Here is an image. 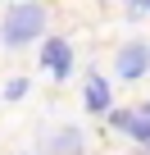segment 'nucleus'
<instances>
[{"mask_svg": "<svg viewBox=\"0 0 150 155\" xmlns=\"http://www.w3.org/2000/svg\"><path fill=\"white\" fill-rule=\"evenodd\" d=\"M50 23V9L37 5V0H14V5L0 14V46L5 50H23L27 41H46Z\"/></svg>", "mask_w": 150, "mask_h": 155, "instance_id": "1", "label": "nucleus"}, {"mask_svg": "<svg viewBox=\"0 0 150 155\" xmlns=\"http://www.w3.org/2000/svg\"><path fill=\"white\" fill-rule=\"evenodd\" d=\"M150 73V41L145 37H132L114 50V78L118 82H136V78Z\"/></svg>", "mask_w": 150, "mask_h": 155, "instance_id": "2", "label": "nucleus"}, {"mask_svg": "<svg viewBox=\"0 0 150 155\" xmlns=\"http://www.w3.org/2000/svg\"><path fill=\"white\" fill-rule=\"evenodd\" d=\"M105 123H109L114 132H123L127 141H136V146L150 150V114H145V105H123V110H114Z\"/></svg>", "mask_w": 150, "mask_h": 155, "instance_id": "3", "label": "nucleus"}, {"mask_svg": "<svg viewBox=\"0 0 150 155\" xmlns=\"http://www.w3.org/2000/svg\"><path fill=\"white\" fill-rule=\"evenodd\" d=\"M73 59H78V55H73V41L68 37H46L41 41V68L55 78V82H68V78H73Z\"/></svg>", "mask_w": 150, "mask_h": 155, "instance_id": "4", "label": "nucleus"}, {"mask_svg": "<svg viewBox=\"0 0 150 155\" xmlns=\"http://www.w3.org/2000/svg\"><path fill=\"white\" fill-rule=\"evenodd\" d=\"M82 105H87L91 114H105V119L114 114V87H109L105 73H96V68L87 73V82H82Z\"/></svg>", "mask_w": 150, "mask_h": 155, "instance_id": "5", "label": "nucleus"}, {"mask_svg": "<svg viewBox=\"0 0 150 155\" xmlns=\"http://www.w3.org/2000/svg\"><path fill=\"white\" fill-rule=\"evenodd\" d=\"M82 150H87V137L73 123H64V128H55L46 137V155H82Z\"/></svg>", "mask_w": 150, "mask_h": 155, "instance_id": "6", "label": "nucleus"}, {"mask_svg": "<svg viewBox=\"0 0 150 155\" xmlns=\"http://www.w3.org/2000/svg\"><path fill=\"white\" fill-rule=\"evenodd\" d=\"M27 87H32L27 78H23V73H14L9 82H5V101H23V96H27Z\"/></svg>", "mask_w": 150, "mask_h": 155, "instance_id": "7", "label": "nucleus"}, {"mask_svg": "<svg viewBox=\"0 0 150 155\" xmlns=\"http://www.w3.org/2000/svg\"><path fill=\"white\" fill-rule=\"evenodd\" d=\"M123 14L136 23V18H150V0H127V5H123Z\"/></svg>", "mask_w": 150, "mask_h": 155, "instance_id": "8", "label": "nucleus"}, {"mask_svg": "<svg viewBox=\"0 0 150 155\" xmlns=\"http://www.w3.org/2000/svg\"><path fill=\"white\" fill-rule=\"evenodd\" d=\"M141 105H145V114H150V101H141Z\"/></svg>", "mask_w": 150, "mask_h": 155, "instance_id": "9", "label": "nucleus"}, {"mask_svg": "<svg viewBox=\"0 0 150 155\" xmlns=\"http://www.w3.org/2000/svg\"><path fill=\"white\" fill-rule=\"evenodd\" d=\"M23 155H37V150H23Z\"/></svg>", "mask_w": 150, "mask_h": 155, "instance_id": "10", "label": "nucleus"}, {"mask_svg": "<svg viewBox=\"0 0 150 155\" xmlns=\"http://www.w3.org/2000/svg\"><path fill=\"white\" fill-rule=\"evenodd\" d=\"M82 155H87V150H82Z\"/></svg>", "mask_w": 150, "mask_h": 155, "instance_id": "11", "label": "nucleus"}]
</instances>
